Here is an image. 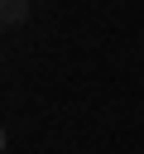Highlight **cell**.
Instances as JSON below:
<instances>
[{
    "label": "cell",
    "mask_w": 144,
    "mask_h": 154,
    "mask_svg": "<svg viewBox=\"0 0 144 154\" xmlns=\"http://www.w3.org/2000/svg\"><path fill=\"white\" fill-rule=\"evenodd\" d=\"M5 19H10V24L24 19V0H5Z\"/></svg>",
    "instance_id": "6da1fadb"
}]
</instances>
